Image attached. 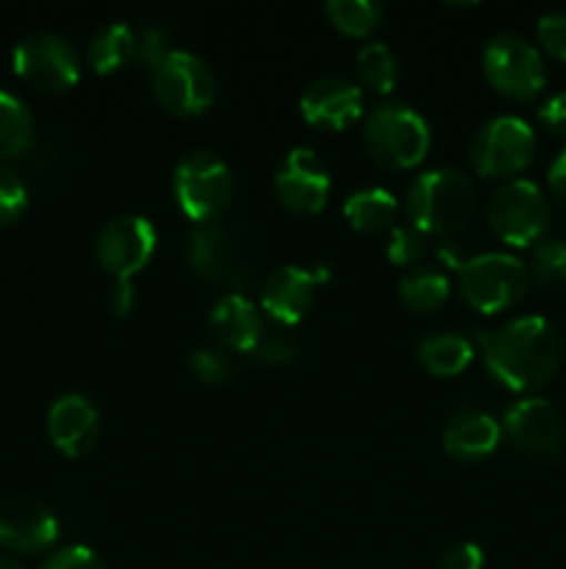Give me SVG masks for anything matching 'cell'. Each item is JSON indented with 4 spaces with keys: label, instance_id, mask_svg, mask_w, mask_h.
<instances>
[{
    "label": "cell",
    "instance_id": "cell-10",
    "mask_svg": "<svg viewBox=\"0 0 566 569\" xmlns=\"http://www.w3.org/2000/svg\"><path fill=\"white\" fill-rule=\"evenodd\" d=\"M14 72L39 92H64L81 78L75 44L55 31H31L14 44Z\"/></svg>",
    "mask_w": 566,
    "mask_h": 569
},
{
    "label": "cell",
    "instance_id": "cell-36",
    "mask_svg": "<svg viewBox=\"0 0 566 569\" xmlns=\"http://www.w3.org/2000/svg\"><path fill=\"white\" fill-rule=\"evenodd\" d=\"M486 556L475 542H458L438 559L436 569H483Z\"/></svg>",
    "mask_w": 566,
    "mask_h": 569
},
{
    "label": "cell",
    "instance_id": "cell-25",
    "mask_svg": "<svg viewBox=\"0 0 566 569\" xmlns=\"http://www.w3.org/2000/svg\"><path fill=\"white\" fill-rule=\"evenodd\" d=\"M400 300L408 306L411 311H433L447 300L449 295V278L447 272L436 270V267H411L397 283Z\"/></svg>",
    "mask_w": 566,
    "mask_h": 569
},
{
    "label": "cell",
    "instance_id": "cell-6",
    "mask_svg": "<svg viewBox=\"0 0 566 569\" xmlns=\"http://www.w3.org/2000/svg\"><path fill=\"white\" fill-rule=\"evenodd\" d=\"M172 192L194 226L216 222L233 200V172L222 156L192 150L172 170Z\"/></svg>",
    "mask_w": 566,
    "mask_h": 569
},
{
    "label": "cell",
    "instance_id": "cell-30",
    "mask_svg": "<svg viewBox=\"0 0 566 569\" xmlns=\"http://www.w3.org/2000/svg\"><path fill=\"white\" fill-rule=\"evenodd\" d=\"M28 209V187L17 170L0 164V228L11 226Z\"/></svg>",
    "mask_w": 566,
    "mask_h": 569
},
{
    "label": "cell",
    "instance_id": "cell-15",
    "mask_svg": "<svg viewBox=\"0 0 566 569\" xmlns=\"http://www.w3.org/2000/svg\"><path fill=\"white\" fill-rule=\"evenodd\" d=\"M327 278H331V270L325 264L275 267L261 287V309L281 326H297L314 303L316 287Z\"/></svg>",
    "mask_w": 566,
    "mask_h": 569
},
{
    "label": "cell",
    "instance_id": "cell-38",
    "mask_svg": "<svg viewBox=\"0 0 566 569\" xmlns=\"http://www.w3.org/2000/svg\"><path fill=\"white\" fill-rule=\"evenodd\" d=\"M133 300H137V292H133V281H114L109 287V292H105V303H109V309L114 311V315H120V317L131 315Z\"/></svg>",
    "mask_w": 566,
    "mask_h": 569
},
{
    "label": "cell",
    "instance_id": "cell-31",
    "mask_svg": "<svg viewBox=\"0 0 566 569\" xmlns=\"http://www.w3.org/2000/svg\"><path fill=\"white\" fill-rule=\"evenodd\" d=\"M189 367H192L194 376L205 383H225L236 376V361L214 348L192 350V353H189Z\"/></svg>",
    "mask_w": 566,
    "mask_h": 569
},
{
    "label": "cell",
    "instance_id": "cell-35",
    "mask_svg": "<svg viewBox=\"0 0 566 569\" xmlns=\"http://www.w3.org/2000/svg\"><path fill=\"white\" fill-rule=\"evenodd\" d=\"M294 345L289 342L283 333H264V339H261L259 345H255L253 350H250V359L259 361V365H286V361L294 359Z\"/></svg>",
    "mask_w": 566,
    "mask_h": 569
},
{
    "label": "cell",
    "instance_id": "cell-27",
    "mask_svg": "<svg viewBox=\"0 0 566 569\" xmlns=\"http://www.w3.org/2000/svg\"><path fill=\"white\" fill-rule=\"evenodd\" d=\"M325 11L333 26L350 37H366L383 20V6L377 0H327Z\"/></svg>",
    "mask_w": 566,
    "mask_h": 569
},
{
    "label": "cell",
    "instance_id": "cell-9",
    "mask_svg": "<svg viewBox=\"0 0 566 569\" xmlns=\"http://www.w3.org/2000/svg\"><path fill=\"white\" fill-rule=\"evenodd\" d=\"M536 153V131L516 114H494L472 133L469 161L477 176L511 178L525 170Z\"/></svg>",
    "mask_w": 566,
    "mask_h": 569
},
{
    "label": "cell",
    "instance_id": "cell-37",
    "mask_svg": "<svg viewBox=\"0 0 566 569\" xmlns=\"http://www.w3.org/2000/svg\"><path fill=\"white\" fill-rule=\"evenodd\" d=\"M538 120L547 131H553L555 137L566 139V92H555L538 106Z\"/></svg>",
    "mask_w": 566,
    "mask_h": 569
},
{
    "label": "cell",
    "instance_id": "cell-41",
    "mask_svg": "<svg viewBox=\"0 0 566 569\" xmlns=\"http://www.w3.org/2000/svg\"><path fill=\"white\" fill-rule=\"evenodd\" d=\"M0 569H26L20 565V561L9 559V556H0Z\"/></svg>",
    "mask_w": 566,
    "mask_h": 569
},
{
    "label": "cell",
    "instance_id": "cell-32",
    "mask_svg": "<svg viewBox=\"0 0 566 569\" xmlns=\"http://www.w3.org/2000/svg\"><path fill=\"white\" fill-rule=\"evenodd\" d=\"M538 44L553 59L566 61V11H547L536 22Z\"/></svg>",
    "mask_w": 566,
    "mask_h": 569
},
{
    "label": "cell",
    "instance_id": "cell-11",
    "mask_svg": "<svg viewBox=\"0 0 566 569\" xmlns=\"http://www.w3.org/2000/svg\"><path fill=\"white\" fill-rule=\"evenodd\" d=\"M503 433L508 442L533 459H560L566 453V422L558 406L547 398L527 395L514 400L503 415Z\"/></svg>",
    "mask_w": 566,
    "mask_h": 569
},
{
    "label": "cell",
    "instance_id": "cell-24",
    "mask_svg": "<svg viewBox=\"0 0 566 569\" xmlns=\"http://www.w3.org/2000/svg\"><path fill=\"white\" fill-rule=\"evenodd\" d=\"M37 139V122L22 98L0 89V164L26 153Z\"/></svg>",
    "mask_w": 566,
    "mask_h": 569
},
{
    "label": "cell",
    "instance_id": "cell-14",
    "mask_svg": "<svg viewBox=\"0 0 566 569\" xmlns=\"http://www.w3.org/2000/svg\"><path fill=\"white\" fill-rule=\"evenodd\" d=\"M189 264L198 276L214 283H225L231 289H242L250 283V267L244 261L242 248L236 244L233 233L216 222H200L192 228L186 244Z\"/></svg>",
    "mask_w": 566,
    "mask_h": 569
},
{
    "label": "cell",
    "instance_id": "cell-34",
    "mask_svg": "<svg viewBox=\"0 0 566 569\" xmlns=\"http://www.w3.org/2000/svg\"><path fill=\"white\" fill-rule=\"evenodd\" d=\"M170 50V39L159 26H144L142 31H137V61L148 70H153Z\"/></svg>",
    "mask_w": 566,
    "mask_h": 569
},
{
    "label": "cell",
    "instance_id": "cell-29",
    "mask_svg": "<svg viewBox=\"0 0 566 569\" xmlns=\"http://www.w3.org/2000/svg\"><path fill=\"white\" fill-rule=\"evenodd\" d=\"M427 242L425 233L416 231L414 226H392L386 239V259L397 267L420 264L425 256Z\"/></svg>",
    "mask_w": 566,
    "mask_h": 569
},
{
    "label": "cell",
    "instance_id": "cell-28",
    "mask_svg": "<svg viewBox=\"0 0 566 569\" xmlns=\"http://www.w3.org/2000/svg\"><path fill=\"white\" fill-rule=\"evenodd\" d=\"M527 270L542 287L553 289V292H566V242H558V239L538 242L533 248Z\"/></svg>",
    "mask_w": 566,
    "mask_h": 569
},
{
    "label": "cell",
    "instance_id": "cell-2",
    "mask_svg": "<svg viewBox=\"0 0 566 569\" xmlns=\"http://www.w3.org/2000/svg\"><path fill=\"white\" fill-rule=\"evenodd\" d=\"M477 209V187L458 167H433L420 172L405 192V214L411 226L427 237L449 239L472 220Z\"/></svg>",
    "mask_w": 566,
    "mask_h": 569
},
{
    "label": "cell",
    "instance_id": "cell-39",
    "mask_svg": "<svg viewBox=\"0 0 566 569\" xmlns=\"http://www.w3.org/2000/svg\"><path fill=\"white\" fill-rule=\"evenodd\" d=\"M547 181H549V189H553L555 198L566 206V148L560 150V153L553 159V164H549Z\"/></svg>",
    "mask_w": 566,
    "mask_h": 569
},
{
    "label": "cell",
    "instance_id": "cell-26",
    "mask_svg": "<svg viewBox=\"0 0 566 569\" xmlns=\"http://www.w3.org/2000/svg\"><path fill=\"white\" fill-rule=\"evenodd\" d=\"M355 72L370 92L388 94L397 83V56L386 42L372 39V42L361 44L358 56H355Z\"/></svg>",
    "mask_w": 566,
    "mask_h": 569
},
{
    "label": "cell",
    "instance_id": "cell-1",
    "mask_svg": "<svg viewBox=\"0 0 566 569\" xmlns=\"http://www.w3.org/2000/svg\"><path fill=\"white\" fill-rule=\"evenodd\" d=\"M481 333V331H477ZM492 378L514 392H533L555 378L564 361V342L549 320L538 315L516 317L497 331L475 337Z\"/></svg>",
    "mask_w": 566,
    "mask_h": 569
},
{
    "label": "cell",
    "instance_id": "cell-19",
    "mask_svg": "<svg viewBox=\"0 0 566 569\" xmlns=\"http://www.w3.org/2000/svg\"><path fill=\"white\" fill-rule=\"evenodd\" d=\"M209 322L214 337L220 339L225 348L239 350V353L247 356L266 333L259 306L242 292L222 295V298L211 306Z\"/></svg>",
    "mask_w": 566,
    "mask_h": 569
},
{
    "label": "cell",
    "instance_id": "cell-16",
    "mask_svg": "<svg viewBox=\"0 0 566 569\" xmlns=\"http://www.w3.org/2000/svg\"><path fill=\"white\" fill-rule=\"evenodd\" d=\"M59 539V520L37 498L11 495L0 500V545L11 553L33 556L50 550Z\"/></svg>",
    "mask_w": 566,
    "mask_h": 569
},
{
    "label": "cell",
    "instance_id": "cell-13",
    "mask_svg": "<svg viewBox=\"0 0 566 569\" xmlns=\"http://www.w3.org/2000/svg\"><path fill=\"white\" fill-rule=\"evenodd\" d=\"M275 192L294 214H316L331 194V172L314 148L294 144L275 170Z\"/></svg>",
    "mask_w": 566,
    "mask_h": 569
},
{
    "label": "cell",
    "instance_id": "cell-33",
    "mask_svg": "<svg viewBox=\"0 0 566 569\" xmlns=\"http://www.w3.org/2000/svg\"><path fill=\"white\" fill-rule=\"evenodd\" d=\"M42 569H109L103 565L94 550L83 548V545H67V548L53 550V553L44 559Z\"/></svg>",
    "mask_w": 566,
    "mask_h": 569
},
{
    "label": "cell",
    "instance_id": "cell-7",
    "mask_svg": "<svg viewBox=\"0 0 566 569\" xmlns=\"http://www.w3.org/2000/svg\"><path fill=\"white\" fill-rule=\"evenodd\" d=\"M150 87L166 111L181 117L203 114L216 98V76L209 61L181 48H172L150 70Z\"/></svg>",
    "mask_w": 566,
    "mask_h": 569
},
{
    "label": "cell",
    "instance_id": "cell-17",
    "mask_svg": "<svg viewBox=\"0 0 566 569\" xmlns=\"http://www.w3.org/2000/svg\"><path fill=\"white\" fill-rule=\"evenodd\" d=\"M300 114L309 126L322 131H342L364 117V92L358 83L338 76H322L305 87L300 98Z\"/></svg>",
    "mask_w": 566,
    "mask_h": 569
},
{
    "label": "cell",
    "instance_id": "cell-5",
    "mask_svg": "<svg viewBox=\"0 0 566 569\" xmlns=\"http://www.w3.org/2000/svg\"><path fill=\"white\" fill-rule=\"evenodd\" d=\"M486 220L494 237L511 248H530L544 242L553 222L547 194L530 178H511L488 198Z\"/></svg>",
    "mask_w": 566,
    "mask_h": 569
},
{
    "label": "cell",
    "instance_id": "cell-22",
    "mask_svg": "<svg viewBox=\"0 0 566 569\" xmlns=\"http://www.w3.org/2000/svg\"><path fill=\"white\" fill-rule=\"evenodd\" d=\"M342 211L355 231H392V222L397 217V198L386 187H358L344 198Z\"/></svg>",
    "mask_w": 566,
    "mask_h": 569
},
{
    "label": "cell",
    "instance_id": "cell-18",
    "mask_svg": "<svg viewBox=\"0 0 566 569\" xmlns=\"http://www.w3.org/2000/svg\"><path fill=\"white\" fill-rule=\"evenodd\" d=\"M48 437L64 456H87L98 445L100 415L87 395H61L48 411Z\"/></svg>",
    "mask_w": 566,
    "mask_h": 569
},
{
    "label": "cell",
    "instance_id": "cell-20",
    "mask_svg": "<svg viewBox=\"0 0 566 569\" xmlns=\"http://www.w3.org/2000/svg\"><path fill=\"white\" fill-rule=\"evenodd\" d=\"M503 426L483 409H461L444 426V450L453 459L481 461L497 450Z\"/></svg>",
    "mask_w": 566,
    "mask_h": 569
},
{
    "label": "cell",
    "instance_id": "cell-4",
    "mask_svg": "<svg viewBox=\"0 0 566 569\" xmlns=\"http://www.w3.org/2000/svg\"><path fill=\"white\" fill-rule=\"evenodd\" d=\"M530 270L525 261L505 250L466 256L455 270V283L466 303L481 315H497L519 303L530 289Z\"/></svg>",
    "mask_w": 566,
    "mask_h": 569
},
{
    "label": "cell",
    "instance_id": "cell-3",
    "mask_svg": "<svg viewBox=\"0 0 566 569\" xmlns=\"http://www.w3.org/2000/svg\"><path fill=\"white\" fill-rule=\"evenodd\" d=\"M364 144L377 164L388 170H411L431 150V126L414 106L386 100L364 117Z\"/></svg>",
    "mask_w": 566,
    "mask_h": 569
},
{
    "label": "cell",
    "instance_id": "cell-21",
    "mask_svg": "<svg viewBox=\"0 0 566 569\" xmlns=\"http://www.w3.org/2000/svg\"><path fill=\"white\" fill-rule=\"evenodd\" d=\"M477 345L466 333L433 331L416 345V359L431 376L453 378L472 365Z\"/></svg>",
    "mask_w": 566,
    "mask_h": 569
},
{
    "label": "cell",
    "instance_id": "cell-8",
    "mask_svg": "<svg viewBox=\"0 0 566 569\" xmlns=\"http://www.w3.org/2000/svg\"><path fill=\"white\" fill-rule=\"evenodd\" d=\"M483 72L499 94L514 100H533L547 83L544 53L527 37L503 31L483 48Z\"/></svg>",
    "mask_w": 566,
    "mask_h": 569
},
{
    "label": "cell",
    "instance_id": "cell-12",
    "mask_svg": "<svg viewBox=\"0 0 566 569\" xmlns=\"http://www.w3.org/2000/svg\"><path fill=\"white\" fill-rule=\"evenodd\" d=\"M159 233L155 226L142 214H117L105 222L94 242L100 267L114 281H131L155 253Z\"/></svg>",
    "mask_w": 566,
    "mask_h": 569
},
{
    "label": "cell",
    "instance_id": "cell-40",
    "mask_svg": "<svg viewBox=\"0 0 566 569\" xmlns=\"http://www.w3.org/2000/svg\"><path fill=\"white\" fill-rule=\"evenodd\" d=\"M436 256H438V264L449 267V270H458V267L466 261L464 248H461V244L455 242V239H444V242L438 244Z\"/></svg>",
    "mask_w": 566,
    "mask_h": 569
},
{
    "label": "cell",
    "instance_id": "cell-23",
    "mask_svg": "<svg viewBox=\"0 0 566 569\" xmlns=\"http://www.w3.org/2000/svg\"><path fill=\"white\" fill-rule=\"evenodd\" d=\"M137 59V31L128 22H109L98 28L87 44V61L94 72L109 76L125 67L128 61Z\"/></svg>",
    "mask_w": 566,
    "mask_h": 569
}]
</instances>
